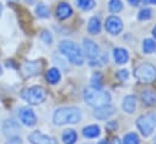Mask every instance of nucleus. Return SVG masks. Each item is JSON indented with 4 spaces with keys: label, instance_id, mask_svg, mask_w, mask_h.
I'll list each match as a JSON object with an SVG mask.
<instances>
[{
    "label": "nucleus",
    "instance_id": "nucleus-8",
    "mask_svg": "<svg viewBox=\"0 0 156 144\" xmlns=\"http://www.w3.org/2000/svg\"><path fill=\"white\" fill-rule=\"evenodd\" d=\"M105 29L110 33V34H118L122 29H123V23L122 20L117 16H110L107 17L106 22H105Z\"/></svg>",
    "mask_w": 156,
    "mask_h": 144
},
{
    "label": "nucleus",
    "instance_id": "nucleus-35",
    "mask_svg": "<svg viewBox=\"0 0 156 144\" xmlns=\"http://www.w3.org/2000/svg\"><path fill=\"white\" fill-rule=\"evenodd\" d=\"M152 34H154V37H155V39H156V26H155L154 29H152Z\"/></svg>",
    "mask_w": 156,
    "mask_h": 144
},
{
    "label": "nucleus",
    "instance_id": "nucleus-42",
    "mask_svg": "<svg viewBox=\"0 0 156 144\" xmlns=\"http://www.w3.org/2000/svg\"><path fill=\"white\" fill-rule=\"evenodd\" d=\"M155 143H156V138H155Z\"/></svg>",
    "mask_w": 156,
    "mask_h": 144
},
{
    "label": "nucleus",
    "instance_id": "nucleus-15",
    "mask_svg": "<svg viewBox=\"0 0 156 144\" xmlns=\"http://www.w3.org/2000/svg\"><path fill=\"white\" fill-rule=\"evenodd\" d=\"M135 107H136V99L134 95H128L123 99V103H122L123 111H126L128 113H133Z\"/></svg>",
    "mask_w": 156,
    "mask_h": 144
},
{
    "label": "nucleus",
    "instance_id": "nucleus-4",
    "mask_svg": "<svg viewBox=\"0 0 156 144\" xmlns=\"http://www.w3.org/2000/svg\"><path fill=\"white\" fill-rule=\"evenodd\" d=\"M46 90L40 85H33L30 88H27L22 92L21 96L22 99L28 103L29 105H38L41 104L46 99Z\"/></svg>",
    "mask_w": 156,
    "mask_h": 144
},
{
    "label": "nucleus",
    "instance_id": "nucleus-2",
    "mask_svg": "<svg viewBox=\"0 0 156 144\" xmlns=\"http://www.w3.org/2000/svg\"><path fill=\"white\" fill-rule=\"evenodd\" d=\"M60 51L74 65H83L84 62V52L82 49L69 40H62L58 45Z\"/></svg>",
    "mask_w": 156,
    "mask_h": 144
},
{
    "label": "nucleus",
    "instance_id": "nucleus-17",
    "mask_svg": "<svg viewBox=\"0 0 156 144\" xmlns=\"http://www.w3.org/2000/svg\"><path fill=\"white\" fill-rule=\"evenodd\" d=\"M83 135L85 138H96L100 135V127L96 124H90L84 127L83 129Z\"/></svg>",
    "mask_w": 156,
    "mask_h": 144
},
{
    "label": "nucleus",
    "instance_id": "nucleus-12",
    "mask_svg": "<svg viewBox=\"0 0 156 144\" xmlns=\"http://www.w3.org/2000/svg\"><path fill=\"white\" fill-rule=\"evenodd\" d=\"M113 113H115V107L108 105V104L100 106V107H96L94 111V116L99 120H106V118L111 117Z\"/></svg>",
    "mask_w": 156,
    "mask_h": 144
},
{
    "label": "nucleus",
    "instance_id": "nucleus-10",
    "mask_svg": "<svg viewBox=\"0 0 156 144\" xmlns=\"http://www.w3.org/2000/svg\"><path fill=\"white\" fill-rule=\"evenodd\" d=\"M20 121L27 126V127H32L37 123V116L34 113V111L30 107H23L20 111Z\"/></svg>",
    "mask_w": 156,
    "mask_h": 144
},
{
    "label": "nucleus",
    "instance_id": "nucleus-39",
    "mask_svg": "<svg viewBox=\"0 0 156 144\" xmlns=\"http://www.w3.org/2000/svg\"><path fill=\"white\" fill-rule=\"evenodd\" d=\"M26 1H28V2H32V1H33V0H26Z\"/></svg>",
    "mask_w": 156,
    "mask_h": 144
},
{
    "label": "nucleus",
    "instance_id": "nucleus-1",
    "mask_svg": "<svg viewBox=\"0 0 156 144\" xmlns=\"http://www.w3.org/2000/svg\"><path fill=\"white\" fill-rule=\"evenodd\" d=\"M82 118V113L77 107H61L54 113V123L57 126H63L67 123H77Z\"/></svg>",
    "mask_w": 156,
    "mask_h": 144
},
{
    "label": "nucleus",
    "instance_id": "nucleus-3",
    "mask_svg": "<svg viewBox=\"0 0 156 144\" xmlns=\"http://www.w3.org/2000/svg\"><path fill=\"white\" fill-rule=\"evenodd\" d=\"M84 100L90 106L100 107V106L107 105L110 103L111 95L107 92H104V90H100V89L88 88L84 92Z\"/></svg>",
    "mask_w": 156,
    "mask_h": 144
},
{
    "label": "nucleus",
    "instance_id": "nucleus-5",
    "mask_svg": "<svg viewBox=\"0 0 156 144\" xmlns=\"http://www.w3.org/2000/svg\"><path fill=\"white\" fill-rule=\"evenodd\" d=\"M136 127L144 137H149L156 127V115L152 112L141 115L136 120Z\"/></svg>",
    "mask_w": 156,
    "mask_h": 144
},
{
    "label": "nucleus",
    "instance_id": "nucleus-14",
    "mask_svg": "<svg viewBox=\"0 0 156 144\" xmlns=\"http://www.w3.org/2000/svg\"><path fill=\"white\" fill-rule=\"evenodd\" d=\"M2 131L6 135H16V132L20 131V126L18 123L15 121V120H6L4 122V126H2Z\"/></svg>",
    "mask_w": 156,
    "mask_h": 144
},
{
    "label": "nucleus",
    "instance_id": "nucleus-31",
    "mask_svg": "<svg viewBox=\"0 0 156 144\" xmlns=\"http://www.w3.org/2000/svg\"><path fill=\"white\" fill-rule=\"evenodd\" d=\"M117 76H118V78H119L121 81H126V79L128 78V72H127L126 70H122V71H119V72H118V74H117Z\"/></svg>",
    "mask_w": 156,
    "mask_h": 144
},
{
    "label": "nucleus",
    "instance_id": "nucleus-16",
    "mask_svg": "<svg viewBox=\"0 0 156 144\" xmlns=\"http://www.w3.org/2000/svg\"><path fill=\"white\" fill-rule=\"evenodd\" d=\"M113 59H115L116 63L123 65V63H126L128 61L129 56H128V52H127L126 49H123V48H116L113 50Z\"/></svg>",
    "mask_w": 156,
    "mask_h": 144
},
{
    "label": "nucleus",
    "instance_id": "nucleus-29",
    "mask_svg": "<svg viewBox=\"0 0 156 144\" xmlns=\"http://www.w3.org/2000/svg\"><path fill=\"white\" fill-rule=\"evenodd\" d=\"M40 38H41V40H43L44 43H46V44H51V41H52V35H51V33L48 32V31H43L41 34H40Z\"/></svg>",
    "mask_w": 156,
    "mask_h": 144
},
{
    "label": "nucleus",
    "instance_id": "nucleus-36",
    "mask_svg": "<svg viewBox=\"0 0 156 144\" xmlns=\"http://www.w3.org/2000/svg\"><path fill=\"white\" fill-rule=\"evenodd\" d=\"M146 2H150V4H155L156 5V0H145Z\"/></svg>",
    "mask_w": 156,
    "mask_h": 144
},
{
    "label": "nucleus",
    "instance_id": "nucleus-6",
    "mask_svg": "<svg viewBox=\"0 0 156 144\" xmlns=\"http://www.w3.org/2000/svg\"><path fill=\"white\" fill-rule=\"evenodd\" d=\"M134 76L141 83H152L156 79V68L150 63H141L135 68Z\"/></svg>",
    "mask_w": 156,
    "mask_h": 144
},
{
    "label": "nucleus",
    "instance_id": "nucleus-34",
    "mask_svg": "<svg viewBox=\"0 0 156 144\" xmlns=\"http://www.w3.org/2000/svg\"><path fill=\"white\" fill-rule=\"evenodd\" d=\"M113 144H122V143H121V140L118 138H115L113 139Z\"/></svg>",
    "mask_w": 156,
    "mask_h": 144
},
{
    "label": "nucleus",
    "instance_id": "nucleus-18",
    "mask_svg": "<svg viewBox=\"0 0 156 144\" xmlns=\"http://www.w3.org/2000/svg\"><path fill=\"white\" fill-rule=\"evenodd\" d=\"M45 77H46V81L50 84H56L61 79V73L57 68H50V70H48Z\"/></svg>",
    "mask_w": 156,
    "mask_h": 144
},
{
    "label": "nucleus",
    "instance_id": "nucleus-24",
    "mask_svg": "<svg viewBox=\"0 0 156 144\" xmlns=\"http://www.w3.org/2000/svg\"><path fill=\"white\" fill-rule=\"evenodd\" d=\"M91 87L94 89H100L102 87V74L100 72H95L91 76Z\"/></svg>",
    "mask_w": 156,
    "mask_h": 144
},
{
    "label": "nucleus",
    "instance_id": "nucleus-22",
    "mask_svg": "<svg viewBox=\"0 0 156 144\" xmlns=\"http://www.w3.org/2000/svg\"><path fill=\"white\" fill-rule=\"evenodd\" d=\"M141 99H143L144 104H146V105H152V104L156 103V96L150 90H144L141 93Z\"/></svg>",
    "mask_w": 156,
    "mask_h": 144
},
{
    "label": "nucleus",
    "instance_id": "nucleus-37",
    "mask_svg": "<svg viewBox=\"0 0 156 144\" xmlns=\"http://www.w3.org/2000/svg\"><path fill=\"white\" fill-rule=\"evenodd\" d=\"M99 144H110V143H108L107 140H101V142H100Z\"/></svg>",
    "mask_w": 156,
    "mask_h": 144
},
{
    "label": "nucleus",
    "instance_id": "nucleus-11",
    "mask_svg": "<svg viewBox=\"0 0 156 144\" xmlns=\"http://www.w3.org/2000/svg\"><path fill=\"white\" fill-rule=\"evenodd\" d=\"M83 45H84V52L90 60H93V59H95V57H98L100 55L99 45L96 43H94L91 39H84Z\"/></svg>",
    "mask_w": 156,
    "mask_h": 144
},
{
    "label": "nucleus",
    "instance_id": "nucleus-21",
    "mask_svg": "<svg viewBox=\"0 0 156 144\" xmlns=\"http://www.w3.org/2000/svg\"><path fill=\"white\" fill-rule=\"evenodd\" d=\"M35 13H37L38 17H41V18H48L50 16V11H49L48 6L43 2H39L35 6Z\"/></svg>",
    "mask_w": 156,
    "mask_h": 144
},
{
    "label": "nucleus",
    "instance_id": "nucleus-40",
    "mask_svg": "<svg viewBox=\"0 0 156 144\" xmlns=\"http://www.w3.org/2000/svg\"><path fill=\"white\" fill-rule=\"evenodd\" d=\"M1 72H2V70H1V66H0V74H1Z\"/></svg>",
    "mask_w": 156,
    "mask_h": 144
},
{
    "label": "nucleus",
    "instance_id": "nucleus-28",
    "mask_svg": "<svg viewBox=\"0 0 156 144\" xmlns=\"http://www.w3.org/2000/svg\"><path fill=\"white\" fill-rule=\"evenodd\" d=\"M150 17H151V10H150V9H143V10L139 12V15H138V18L141 20V21L149 20Z\"/></svg>",
    "mask_w": 156,
    "mask_h": 144
},
{
    "label": "nucleus",
    "instance_id": "nucleus-20",
    "mask_svg": "<svg viewBox=\"0 0 156 144\" xmlns=\"http://www.w3.org/2000/svg\"><path fill=\"white\" fill-rule=\"evenodd\" d=\"M62 140L65 144H74L77 140V133L74 129H66L62 133Z\"/></svg>",
    "mask_w": 156,
    "mask_h": 144
},
{
    "label": "nucleus",
    "instance_id": "nucleus-33",
    "mask_svg": "<svg viewBox=\"0 0 156 144\" xmlns=\"http://www.w3.org/2000/svg\"><path fill=\"white\" fill-rule=\"evenodd\" d=\"M128 1H129V4L133 5V6H136V5L140 2V0H128Z\"/></svg>",
    "mask_w": 156,
    "mask_h": 144
},
{
    "label": "nucleus",
    "instance_id": "nucleus-25",
    "mask_svg": "<svg viewBox=\"0 0 156 144\" xmlns=\"http://www.w3.org/2000/svg\"><path fill=\"white\" fill-rule=\"evenodd\" d=\"M77 4L84 11H89L95 6V1L94 0H77Z\"/></svg>",
    "mask_w": 156,
    "mask_h": 144
},
{
    "label": "nucleus",
    "instance_id": "nucleus-13",
    "mask_svg": "<svg viewBox=\"0 0 156 144\" xmlns=\"http://www.w3.org/2000/svg\"><path fill=\"white\" fill-rule=\"evenodd\" d=\"M72 15V7L67 2H60L56 7V17L58 20H66Z\"/></svg>",
    "mask_w": 156,
    "mask_h": 144
},
{
    "label": "nucleus",
    "instance_id": "nucleus-30",
    "mask_svg": "<svg viewBox=\"0 0 156 144\" xmlns=\"http://www.w3.org/2000/svg\"><path fill=\"white\" fill-rule=\"evenodd\" d=\"M6 144H22V139L20 137H17V135H12V137H10L7 139Z\"/></svg>",
    "mask_w": 156,
    "mask_h": 144
},
{
    "label": "nucleus",
    "instance_id": "nucleus-41",
    "mask_svg": "<svg viewBox=\"0 0 156 144\" xmlns=\"http://www.w3.org/2000/svg\"><path fill=\"white\" fill-rule=\"evenodd\" d=\"M9 1H16V0H9Z\"/></svg>",
    "mask_w": 156,
    "mask_h": 144
},
{
    "label": "nucleus",
    "instance_id": "nucleus-19",
    "mask_svg": "<svg viewBox=\"0 0 156 144\" xmlns=\"http://www.w3.org/2000/svg\"><path fill=\"white\" fill-rule=\"evenodd\" d=\"M88 31L90 34H98L101 31V23L98 17H91L88 23Z\"/></svg>",
    "mask_w": 156,
    "mask_h": 144
},
{
    "label": "nucleus",
    "instance_id": "nucleus-9",
    "mask_svg": "<svg viewBox=\"0 0 156 144\" xmlns=\"http://www.w3.org/2000/svg\"><path fill=\"white\" fill-rule=\"evenodd\" d=\"M41 68H43V65L39 61H28L22 65V72H23L24 77L37 76L40 73Z\"/></svg>",
    "mask_w": 156,
    "mask_h": 144
},
{
    "label": "nucleus",
    "instance_id": "nucleus-38",
    "mask_svg": "<svg viewBox=\"0 0 156 144\" xmlns=\"http://www.w3.org/2000/svg\"><path fill=\"white\" fill-rule=\"evenodd\" d=\"M1 11H2V5L0 4V15H1Z\"/></svg>",
    "mask_w": 156,
    "mask_h": 144
},
{
    "label": "nucleus",
    "instance_id": "nucleus-32",
    "mask_svg": "<svg viewBox=\"0 0 156 144\" xmlns=\"http://www.w3.org/2000/svg\"><path fill=\"white\" fill-rule=\"evenodd\" d=\"M107 128H117V123L116 122H112V123H107Z\"/></svg>",
    "mask_w": 156,
    "mask_h": 144
},
{
    "label": "nucleus",
    "instance_id": "nucleus-27",
    "mask_svg": "<svg viewBox=\"0 0 156 144\" xmlns=\"http://www.w3.org/2000/svg\"><path fill=\"white\" fill-rule=\"evenodd\" d=\"M124 144H139V137L135 133H128L124 135Z\"/></svg>",
    "mask_w": 156,
    "mask_h": 144
},
{
    "label": "nucleus",
    "instance_id": "nucleus-23",
    "mask_svg": "<svg viewBox=\"0 0 156 144\" xmlns=\"http://www.w3.org/2000/svg\"><path fill=\"white\" fill-rule=\"evenodd\" d=\"M156 50V43L152 39H145L143 41V51L146 54H151Z\"/></svg>",
    "mask_w": 156,
    "mask_h": 144
},
{
    "label": "nucleus",
    "instance_id": "nucleus-26",
    "mask_svg": "<svg viewBox=\"0 0 156 144\" xmlns=\"http://www.w3.org/2000/svg\"><path fill=\"white\" fill-rule=\"evenodd\" d=\"M123 7V4L121 0H110L108 2V10L111 12H119Z\"/></svg>",
    "mask_w": 156,
    "mask_h": 144
},
{
    "label": "nucleus",
    "instance_id": "nucleus-7",
    "mask_svg": "<svg viewBox=\"0 0 156 144\" xmlns=\"http://www.w3.org/2000/svg\"><path fill=\"white\" fill-rule=\"evenodd\" d=\"M28 140L30 144H58L57 140L48 134L41 133L40 131H34L28 135Z\"/></svg>",
    "mask_w": 156,
    "mask_h": 144
}]
</instances>
